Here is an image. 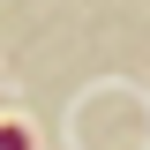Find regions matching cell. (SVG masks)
Returning <instances> with one entry per match:
<instances>
[{"label":"cell","mask_w":150,"mask_h":150,"mask_svg":"<svg viewBox=\"0 0 150 150\" xmlns=\"http://www.w3.org/2000/svg\"><path fill=\"white\" fill-rule=\"evenodd\" d=\"M0 150H23V135H15V128H0Z\"/></svg>","instance_id":"obj_1"}]
</instances>
